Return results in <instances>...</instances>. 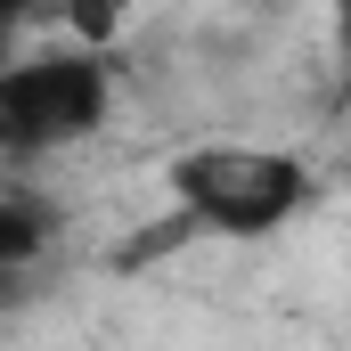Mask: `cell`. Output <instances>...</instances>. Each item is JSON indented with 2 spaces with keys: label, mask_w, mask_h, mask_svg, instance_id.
<instances>
[{
  "label": "cell",
  "mask_w": 351,
  "mask_h": 351,
  "mask_svg": "<svg viewBox=\"0 0 351 351\" xmlns=\"http://www.w3.org/2000/svg\"><path fill=\"white\" fill-rule=\"evenodd\" d=\"M172 188V221L196 237H278L286 221L311 213L319 172L294 147H262V139H196L164 164Z\"/></svg>",
  "instance_id": "1"
},
{
  "label": "cell",
  "mask_w": 351,
  "mask_h": 351,
  "mask_svg": "<svg viewBox=\"0 0 351 351\" xmlns=\"http://www.w3.org/2000/svg\"><path fill=\"white\" fill-rule=\"evenodd\" d=\"M114 58L66 41V49H25V58H0V156L33 164V156H66L106 131L114 114Z\"/></svg>",
  "instance_id": "2"
},
{
  "label": "cell",
  "mask_w": 351,
  "mask_h": 351,
  "mask_svg": "<svg viewBox=\"0 0 351 351\" xmlns=\"http://www.w3.org/2000/svg\"><path fill=\"white\" fill-rule=\"evenodd\" d=\"M58 16L74 25V41H90V49H106V41H114V25L131 16V0H58Z\"/></svg>",
  "instance_id": "3"
},
{
  "label": "cell",
  "mask_w": 351,
  "mask_h": 351,
  "mask_svg": "<svg viewBox=\"0 0 351 351\" xmlns=\"http://www.w3.org/2000/svg\"><path fill=\"white\" fill-rule=\"evenodd\" d=\"M25 254H41V213L33 204H0V269H16Z\"/></svg>",
  "instance_id": "4"
},
{
  "label": "cell",
  "mask_w": 351,
  "mask_h": 351,
  "mask_svg": "<svg viewBox=\"0 0 351 351\" xmlns=\"http://www.w3.org/2000/svg\"><path fill=\"white\" fill-rule=\"evenodd\" d=\"M41 16H58V0H0V58H8V41H16L25 25H41Z\"/></svg>",
  "instance_id": "5"
},
{
  "label": "cell",
  "mask_w": 351,
  "mask_h": 351,
  "mask_svg": "<svg viewBox=\"0 0 351 351\" xmlns=\"http://www.w3.org/2000/svg\"><path fill=\"white\" fill-rule=\"evenodd\" d=\"M327 41H335V58L351 74V0H327Z\"/></svg>",
  "instance_id": "6"
},
{
  "label": "cell",
  "mask_w": 351,
  "mask_h": 351,
  "mask_svg": "<svg viewBox=\"0 0 351 351\" xmlns=\"http://www.w3.org/2000/svg\"><path fill=\"white\" fill-rule=\"evenodd\" d=\"M245 8H286V0H245Z\"/></svg>",
  "instance_id": "7"
}]
</instances>
